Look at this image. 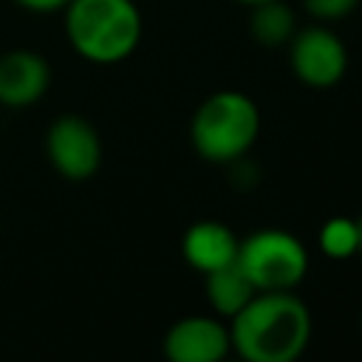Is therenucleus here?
<instances>
[{"instance_id": "f257e3e1", "label": "nucleus", "mask_w": 362, "mask_h": 362, "mask_svg": "<svg viewBox=\"0 0 362 362\" xmlns=\"http://www.w3.org/2000/svg\"><path fill=\"white\" fill-rule=\"evenodd\" d=\"M232 351L246 362H294L311 342V311L288 291H257L226 320Z\"/></svg>"}, {"instance_id": "f03ea898", "label": "nucleus", "mask_w": 362, "mask_h": 362, "mask_svg": "<svg viewBox=\"0 0 362 362\" xmlns=\"http://www.w3.org/2000/svg\"><path fill=\"white\" fill-rule=\"evenodd\" d=\"M65 37L71 48L96 65L127 59L141 42V11L133 0H68Z\"/></svg>"}, {"instance_id": "7ed1b4c3", "label": "nucleus", "mask_w": 362, "mask_h": 362, "mask_svg": "<svg viewBox=\"0 0 362 362\" xmlns=\"http://www.w3.org/2000/svg\"><path fill=\"white\" fill-rule=\"evenodd\" d=\"M260 136V110L243 90H215L192 113L189 141L198 158L209 164H232L249 156Z\"/></svg>"}, {"instance_id": "20e7f679", "label": "nucleus", "mask_w": 362, "mask_h": 362, "mask_svg": "<svg viewBox=\"0 0 362 362\" xmlns=\"http://www.w3.org/2000/svg\"><path fill=\"white\" fill-rule=\"evenodd\" d=\"M238 266L257 291L297 288L308 272V252L286 229H257L238 243Z\"/></svg>"}, {"instance_id": "39448f33", "label": "nucleus", "mask_w": 362, "mask_h": 362, "mask_svg": "<svg viewBox=\"0 0 362 362\" xmlns=\"http://www.w3.org/2000/svg\"><path fill=\"white\" fill-rule=\"evenodd\" d=\"M102 136L79 113L54 119L45 130V158L65 181H88L102 167Z\"/></svg>"}, {"instance_id": "423d86ee", "label": "nucleus", "mask_w": 362, "mask_h": 362, "mask_svg": "<svg viewBox=\"0 0 362 362\" xmlns=\"http://www.w3.org/2000/svg\"><path fill=\"white\" fill-rule=\"evenodd\" d=\"M288 65L291 74L308 88H334L348 71V48L337 31L328 25L297 28L288 40Z\"/></svg>"}, {"instance_id": "0eeeda50", "label": "nucleus", "mask_w": 362, "mask_h": 362, "mask_svg": "<svg viewBox=\"0 0 362 362\" xmlns=\"http://www.w3.org/2000/svg\"><path fill=\"white\" fill-rule=\"evenodd\" d=\"M161 348L170 362H218L232 351L229 325L218 314H189L167 328Z\"/></svg>"}, {"instance_id": "6e6552de", "label": "nucleus", "mask_w": 362, "mask_h": 362, "mask_svg": "<svg viewBox=\"0 0 362 362\" xmlns=\"http://www.w3.org/2000/svg\"><path fill=\"white\" fill-rule=\"evenodd\" d=\"M51 88V65L42 54L11 48L0 54V105L31 107Z\"/></svg>"}, {"instance_id": "1a4fd4ad", "label": "nucleus", "mask_w": 362, "mask_h": 362, "mask_svg": "<svg viewBox=\"0 0 362 362\" xmlns=\"http://www.w3.org/2000/svg\"><path fill=\"white\" fill-rule=\"evenodd\" d=\"M238 243H240V238L223 221L204 218V221L189 223L187 232L181 235V255H184L187 266L206 274L212 269L232 263L238 257Z\"/></svg>"}, {"instance_id": "9d476101", "label": "nucleus", "mask_w": 362, "mask_h": 362, "mask_svg": "<svg viewBox=\"0 0 362 362\" xmlns=\"http://www.w3.org/2000/svg\"><path fill=\"white\" fill-rule=\"evenodd\" d=\"M204 288H206V300H209V308L221 317V320H229L235 317L255 294L257 288L249 283V277L240 272L238 260L221 266V269H212L204 274Z\"/></svg>"}, {"instance_id": "9b49d317", "label": "nucleus", "mask_w": 362, "mask_h": 362, "mask_svg": "<svg viewBox=\"0 0 362 362\" xmlns=\"http://www.w3.org/2000/svg\"><path fill=\"white\" fill-rule=\"evenodd\" d=\"M297 31V17L294 8L283 0H263L252 6L249 17V34L257 45L263 48H283Z\"/></svg>"}, {"instance_id": "f8f14e48", "label": "nucleus", "mask_w": 362, "mask_h": 362, "mask_svg": "<svg viewBox=\"0 0 362 362\" xmlns=\"http://www.w3.org/2000/svg\"><path fill=\"white\" fill-rule=\"evenodd\" d=\"M317 246L325 257L331 260H348L359 252V226L356 218L348 215H334L320 226Z\"/></svg>"}, {"instance_id": "ddd939ff", "label": "nucleus", "mask_w": 362, "mask_h": 362, "mask_svg": "<svg viewBox=\"0 0 362 362\" xmlns=\"http://www.w3.org/2000/svg\"><path fill=\"white\" fill-rule=\"evenodd\" d=\"M305 11L314 17V20H322V23H331V20H342L348 17L359 0H303Z\"/></svg>"}, {"instance_id": "4468645a", "label": "nucleus", "mask_w": 362, "mask_h": 362, "mask_svg": "<svg viewBox=\"0 0 362 362\" xmlns=\"http://www.w3.org/2000/svg\"><path fill=\"white\" fill-rule=\"evenodd\" d=\"M11 3L25 11H34V14H54L68 6V0H11Z\"/></svg>"}, {"instance_id": "2eb2a0df", "label": "nucleus", "mask_w": 362, "mask_h": 362, "mask_svg": "<svg viewBox=\"0 0 362 362\" xmlns=\"http://www.w3.org/2000/svg\"><path fill=\"white\" fill-rule=\"evenodd\" d=\"M235 3H240V6H249V8H252V6H257V3H263V0H235Z\"/></svg>"}, {"instance_id": "dca6fc26", "label": "nucleus", "mask_w": 362, "mask_h": 362, "mask_svg": "<svg viewBox=\"0 0 362 362\" xmlns=\"http://www.w3.org/2000/svg\"><path fill=\"white\" fill-rule=\"evenodd\" d=\"M356 226H359V252L356 255H362V218H356Z\"/></svg>"}, {"instance_id": "f3484780", "label": "nucleus", "mask_w": 362, "mask_h": 362, "mask_svg": "<svg viewBox=\"0 0 362 362\" xmlns=\"http://www.w3.org/2000/svg\"><path fill=\"white\" fill-rule=\"evenodd\" d=\"M359 325H362V322H359Z\"/></svg>"}]
</instances>
